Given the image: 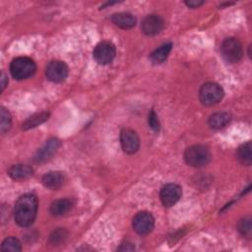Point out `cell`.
I'll return each mask as SVG.
<instances>
[{
    "instance_id": "6da1fadb",
    "label": "cell",
    "mask_w": 252,
    "mask_h": 252,
    "mask_svg": "<svg viewBox=\"0 0 252 252\" xmlns=\"http://www.w3.org/2000/svg\"><path fill=\"white\" fill-rule=\"evenodd\" d=\"M37 198L32 193H27L21 196L15 205L14 216L16 222L23 227L30 226L36 217Z\"/></svg>"
},
{
    "instance_id": "7a4b0ae2",
    "label": "cell",
    "mask_w": 252,
    "mask_h": 252,
    "mask_svg": "<svg viewBox=\"0 0 252 252\" xmlns=\"http://www.w3.org/2000/svg\"><path fill=\"white\" fill-rule=\"evenodd\" d=\"M211 158L209 149L203 145H194L189 147L184 153V159L187 164L193 167L206 165Z\"/></svg>"
},
{
    "instance_id": "3957f363",
    "label": "cell",
    "mask_w": 252,
    "mask_h": 252,
    "mask_svg": "<svg viewBox=\"0 0 252 252\" xmlns=\"http://www.w3.org/2000/svg\"><path fill=\"white\" fill-rule=\"evenodd\" d=\"M35 70V63L29 57H18L10 65V72L17 80H24L32 76Z\"/></svg>"
},
{
    "instance_id": "277c9868",
    "label": "cell",
    "mask_w": 252,
    "mask_h": 252,
    "mask_svg": "<svg viewBox=\"0 0 252 252\" xmlns=\"http://www.w3.org/2000/svg\"><path fill=\"white\" fill-rule=\"evenodd\" d=\"M220 53L226 62H238L243 55L241 43L233 37L225 38L220 44Z\"/></svg>"
},
{
    "instance_id": "5b68a950",
    "label": "cell",
    "mask_w": 252,
    "mask_h": 252,
    "mask_svg": "<svg viewBox=\"0 0 252 252\" xmlns=\"http://www.w3.org/2000/svg\"><path fill=\"white\" fill-rule=\"evenodd\" d=\"M223 96L222 89L216 83H206L204 84L199 92V97L203 104L213 105L218 103Z\"/></svg>"
},
{
    "instance_id": "8992f818",
    "label": "cell",
    "mask_w": 252,
    "mask_h": 252,
    "mask_svg": "<svg viewBox=\"0 0 252 252\" xmlns=\"http://www.w3.org/2000/svg\"><path fill=\"white\" fill-rule=\"evenodd\" d=\"M115 46L110 41H101L94 49V59L100 65L110 63L115 57Z\"/></svg>"
},
{
    "instance_id": "52a82bcc",
    "label": "cell",
    "mask_w": 252,
    "mask_h": 252,
    "mask_svg": "<svg viewBox=\"0 0 252 252\" xmlns=\"http://www.w3.org/2000/svg\"><path fill=\"white\" fill-rule=\"evenodd\" d=\"M120 143L126 154H135L140 147V139L137 133L129 128H123L120 132Z\"/></svg>"
},
{
    "instance_id": "ba28073f",
    "label": "cell",
    "mask_w": 252,
    "mask_h": 252,
    "mask_svg": "<svg viewBox=\"0 0 252 252\" xmlns=\"http://www.w3.org/2000/svg\"><path fill=\"white\" fill-rule=\"evenodd\" d=\"M45 75L47 79L53 83L63 82L68 76V67L62 61H51L46 66Z\"/></svg>"
},
{
    "instance_id": "9c48e42d",
    "label": "cell",
    "mask_w": 252,
    "mask_h": 252,
    "mask_svg": "<svg viewBox=\"0 0 252 252\" xmlns=\"http://www.w3.org/2000/svg\"><path fill=\"white\" fill-rule=\"evenodd\" d=\"M132 224H133L134 230L138 234L145 235L152 231L155 224V220L150 213L141 212L134 217Z\"/></svg>"
},
{
    "instance_id": "30bf717a",
    "label": "cell",
    "mask_w": 252,
    "mask_h": 252,
    "mask_svg": "<svg viewBox=\"0 0 252 252\" xmlns=\"http://www.w3.org/2000/svg\"><path fill=\"white\" fill-rule=\"evenodd\" d=\"M182 194L181 187L175 183L165 184L159 193L161 203L164 207H171L178 202Z\"/></svg>"
},
{
    "instance_id": "8fae6325",
    "label": "cell",
    "mask_w": 252,
    "mask_h": 252,
    "mask_svg": "<svg viewBox=\"0 0 252 252\" xmlns=\"http://www.w3.org/2000/svg\"><path fill=\"white\" fill-rule=\"evenodd\" d=\"M164 27L163 19L158 15L146 16L141 24L142 32L147 35H155L161 32Z\"/></svg>"
},
{
    "instance_id": "7c38bea8",
    "label": "cell",
    "mask_w": 252,
    "mask_h": 252,
    "mask_svg": "<svg viewBox=\"0 0 252 252\" xmlns=\"http://www.w3.org/2000/svg\"><path fill=\"white\" fill-rule=\"evenodd\" d=\"M60 147V141L56 138L49 139L45 145L40 148L34 156V161L41 163L48 160Z\"/></svg>"
},
{
    "instance_id": "4fadbf2b",
    "label": "cell",
    "mask_w": 252,
    "mask_h": 252,
    "mask_svg": "<svg viewBox=\"0 0 252 252\" xmlns=\"http://www.w3.org/2000/svg\"><path fill=\"white\" fill-rule=\"evenodd\" d=\"M41 181L46 188L56 190L63 185L65 181V176L60 171H50L43 175Z\"/></svg>"
},
{
    "instance_id": "5bb4252c",
    "label": "cell",
    "mask_w": 252,
    "mask_h": 252,
    "mask_svg": "<svg viewBox=\"0 0 252 252\" xmlns=\"http://www.w3.org/2000/svg\"><path fill=\"white\" fill-rule=\"evenodd\" d=\"M113 24L123 30H128L136 25V18L130 13H116L111 17Z\"/></svg>"
},
{
    "instance_id": "9a60e30c",
    "label": "cell",
    "mask_w": 252,
    "mask_h": 252,
    "mask_svg": "<svg viewBox=\"0 0 252 252\" xmlns=\"http://www.w3.org/2000/svg\"><path fill=\"white\" fill-rule=\"evenodd\" d=\"M32 168L27 164H15L10 167L8 174L14 180H23L32 175Z\"/></svg>"
},
{
    "instance_id": "2e32d148",
    "label": "cell",
    "mask_w": 252,
    "mask_h": 252,
    "mask_svg": "<svg viewBox=\"0 0 252 252\" xmlns=\"http://www.w3.org/2000/svg\"><path fill=\"white\" fill-rule=\"evenodd\" d=\"M230 120V115L226 112H217L210 116L209 125L213 129H220L227 125Z\"/></svg>"
},
{
    "instance_id": "e0dca14e",
    "label": "cell",
    "mask_w": 252,
    "mask_h": 252,
    "mask_svg": "<svg viewBox=\"0 0 252 252\" xmlns=\"http://www.w3.org/2000/svg\"><path fill=\"white\" fill-rule=\"evenodd\" d=\"M72 207V202L69 199H59L50 205V213L53 216H61L66 214Z\"/></svg>"
},
{
    "instance_id": "ac0fdd59",
    "label": "cell",
    "mask_w": 252,
    "mask_h": 252,
    "mask_svg": "<svg viewBox=\"0 0 252 252\" xmlns=\"http://www.w3.org/2000/svg\"><path fill=\"white\" fill-rule=\"evenodd\" d=\"M236 158L238 161L246 166H249L251 164V143L247 142L243 145H241L237 151H236Z\"/></svg>"
},
{
    "instance_id": "d6986e66",
    "label": "cell",
    "mask_w": 252,
    "mask_h": 252,
    "mask_svg": "<svg viewBox=\"0 0 252 252\" xmlns=\"http://www.w3.org/2000/svg\"><path fill=\"white\" fill-rule=\"evenodd\" d=\"M171 46L172 44L170 42L168 43H164L161 46H159L158 48H157L152 54H151V60L152 62L158 64V63H161L163 62L167 55L169 54L170 50H171Z\"/></svg>"
},
{
    "instance_id": "ffe728a7",
    "label": "cell",
    "mask_w": 252,
    "mask_h": 252,
    "mask_svg": "<svg viewBox=\"0 0 252 252\" xmlns=\"http://www.w3.org/2000/svg\"><path fill=\"white\" fill-rule=\"evenodd\" d=\"M48 116H49V113H47V112L36 113V114L31 116L30 118H28V120L23 124V128L30 129V128L36 127L37 125H39V124L43 123L45 120H47Z\"/></svg>"
},
{
    "instance_id": "44dd1931",
    "label": "cell",
    "mask_w": 252,
    "mask_h": 252,
    "mask_svg": "<svg viewBox=\"0 0 252 252\" xmlns=\"http://www.w3.org/2000/svg\"><path fill=\"white\" fill-rule=\"evenodd\" d=\"M1 250L2 251H14V252L21 251L22 250L21 242L15 237H8L2 242Z\"/></svg>"
},
{
    "instance_id": "7402d4cb",
    "label": "cell",
    "mask_w": 252,
    "mask_h": 252,
    "mask_svg": "<svg viewBox=\"0 0 252 252\" xmlns=\"http://www.w3.org/2000/svg\"><path fill=\"white\" fill-rule=\"evenodd\" d=\"M11 115L9 111L5 107H1V123H0V131L1 133H5L11 127Z\"/></svg>"
},
{
    "instance_id": "603a6c76",
    "label": "cell",
    "mask_w": 252,
    "mask_h": 252,
    "mask_svg": "<svg viewBox=\"0 0 252 252\" xmlns=\"http://www.w3.org/2000/svg\"><path fill=\"white\" fill-rule=\"evenodd\" d=\"M66 237H67V231L63 228H59V229L54 230L51 233V235L49 237V242L53 245H59L65 241Z\"/></svg>"
},
{
    "instance_id": "cb8c5ba5",
    "label": "cell",
    "mask_w": 252,
    "mask_h": 252,
    "mask_svg": "<svg viewBox=\"0 0 252 252\" xmlns=\"http://www.w3.org/2000/svg\"><path fill=\"white\" fill-rule=\"evenodd\" d=\"M238 230L242 235L250 237L251 233H252L251 219L250 218H244V219L240 220V221L238 222Z\"/></svg>"
},
{
    "instance_id": "d4e9b609",
    "label": "cell",
    "mask_w": 252,
    "mask_h": 252,
    "mask_svg": "<svg viewBox=\"0 0 252 252\" xmlns=\"http://www.w3.org/2000/svg\"><path fill=\"white\" fill-rule=\"evenodd\" d=\"M149 124H150L151 128L154 131L158 132V130H159V122H158V116H157V114L155 113L154 110H151V112L149 114Z\"/></svg>"
},
{
    "instance_id": "484cf974",
    "label": "cell",
    "mask_w": 252,
    "mask_h": 252,
    "mask_svg": "<svg viewBox=\"0 0 252 252\" xmlns=\"http://www.w3.org/2000/svg\"><path fill=\"white\" fill-rule=\"evenodd\" d=\"M185 4L190 7V8H198L199 6L204 4V1H199V0H190V1H185Z\"/></svg>"
},
{
    "instance_id": "4316f807",
    "label": "cell",
    "mask_w": 252,
    "mask_h": 252,
    "mask_svg": "<svg viewBox=\"0 0 252 252\" xmlns=\"http://www.w3.org/2000/svg\"><path fill=\"white\" fill-rule=\"evenodd\" d=\"M7 84H8V79H7L6 75L4 73H2V76H1V92L4 91Z\"/></svg>"
},
{
    "instance_id": "83f0119b",
    "label": "cell",
    "mask_w": 252,
    "mask_h": 252,
    "mask_svg": "<svg viewBox=\"0 0 252 252\" xmlns=\"http://www.w3.org/2000/svg\"><path fill=\"white\" fill-rule=\"evenodd\" d=\"M126 244H127V245H125V243H123L122 246L119 248V250H123V251H124V250H126V251H127V250H134V246L128 247L131 243H126Z\"/></svg>"
}]
</instances>
